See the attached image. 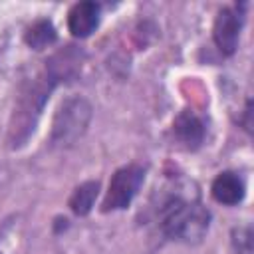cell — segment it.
I'll return each instance as SVG.
<instances>
[{
  "instance_id": "cell-1",
  "label": "cell",
  "mask_w": 254,
  "mask_h": 254,
  "mask_svg": "<svg viewBox=\"0 0 254 254\" xmlns=\"http://www.w3.org/2000/svg\"><path fill=\"white\" fill-rule=\"evenodd\" d=\"M161 228L173 240H200L208 228V212L196 200L173 194L161 206Z\"/></svg>"
},
{
  "instance_id": "cell-2",
  "label": "cell",
  "mask_w": 254,
  "mask_h": 254,
  "mask_svg": "<svg viewBox=\"0 0 254 254\" xmlns=\"http://www.w3.org/2000/svg\"><path fill=\"white\" fill-rule=\"evenodd\" d=\"M91 117V107L81 97H71L64 101L56 113L54 129H52V143L54 145H71L83 133Z\"/></svg>"
},
{
  "instance_id": "cell-3",
  "label": "cell",
  "mask_w": 254,
  "mask_h": 254,
  "mask_svg": "<svg viewBox=\"0 0 254 254\" xmlns=\"http://www.w3.org/2000/svg\"><path fill=\"white\" fill-rule=\"evenodd\" d=\"M143 179H145V169L139 165H127V167H121L119 171H115V175L111 177L107 194L103 198L101 210L109 212V210L127 208L131 204L133 196L137 194Z\"/></svg>"
},
{
  "instance_id": "cell-4",
  "label": "cell",
  "mask_w": 254,
  "mask_h": 254,
  "mask_svg": "<svg viewBox=\"0 0 254 254\" xmlns=\"http://www.w3.org/2000/svg\"><path fill=\"white\" fill-rule=\"evenodd\" d=\"M238 34H240V16L230 8H222L212 28V38L216 48L224 56H232L238 46Z\"/></svg>"
},
{
  "instance_id": "cell-5",
  "label": "cell",
  "mask_w": 254,
  "mask_h": 254,
  "mask_svg": "<svg viewBox=\"0 0 254 254\" xmlns=\"http://www.w3.org/2000/svg\"><path fill=\"white\" fill-rule=\"evenodd\" d=\"M99 24V6L95 2H77L67 14V28L75 38H87Z\"/></svg>"
},
{
  "instance_id": "cell-6",
  "label": "cell",
  "mask_w": 254,
  "mask_h": 254,
  "mask_svg": "<svg viewBox=\"0 0 254 254\" xmlns=\"http://www.w3.org/2000/svg\"><path fill=\"white\" fill-rule=\"evenodd\" d=\"M210 192H212L216 202L232 206V204H238L244 198V183L236 173L224 171L212 181Z\"/></svg>"
},
{
  "instance_id": "cell-7",
  "label": "cell",
  "mask_w": 254,
  "mask_h": 254,
  "mask_svg": "<svg viewBox=\"0 0 254 254\" xmlns=\"http://www.w3.org/2000/svg\"><path fill=\"white\" fill-rule=\"evenodd\" d=\"M173 131L181 143H185L189 149H194L204 139V125L192 111H183L177 115L173 123Z\"/></svg>"
},
{
  "instance_id": "cell-8",
  "label": "cell",
  "mask_w": 254,
  "mask_h": 254,
  "mask_svg": "<svg viewBox=\"0 0 254 254\" xmlns=\"http://www.w3.org/2000/svg\"><path fill=\"white\" fill-rule=\"evenodd\" d=\"M97 192H99V183L97 181H87V183L79 185L73 190V194L69 196V208L79 216L87 214L91 210L95 198H97Z\"/></svg>"
},
{
  "instance_id": "cell-9",
  "label": "cell",
  "mask_w": 254,
  "mask_h": 254,
  "mask_svg": "<svg viewBox=\"0 0 254 254\" xmlns=\"http://www.w3.org/2000/svg\"><path fill=\"white\" fill-rule=\"evenodd\" d=\"M56 28L50 20H38L36 24H32L28 30H26V44L34 50H44L48 46H52L56 42Z\"/></svg>"
},
{
  "instance_id": "cell-10",
  "label": "cell",
  "mask_w": 254,
  "mask_h": 254,
  "mask_svg": "<svg viewBox=\"0 0 254 254\" xmlns=\"http://www.w3.org/2000/svg\"><path fill=\"white\" fill-rule=\"evenodd\" d=\"M234 246L238 254H252V234L250 228H238L234 230Z\"/></svg>"
}]
</instances>
